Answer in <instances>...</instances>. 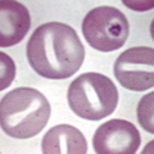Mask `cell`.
I'll list each match as a JSON object with an SVG mask.
<instances>
[{"label": "cell", "instance_id": "6", "mask_svg": "<svg viewBox=\"0 0 154 154\" xmlns=\"http://www.w3.org/2000/svg\"><path fill=\"white\" fill-rule=\"evenodd\" d=\"M139 130L125 119H110L96 128L93 146L98 154H134L140 146Z\"/></svg>", "mask_w": 154, "mask_h": 154}, {"label": "cell", "instance_id": "8", "mask_svg": "<svg viewBox=\"0 0 154 154\" xmlns=\"http://www.w3.org/2000/svg\"><path fill=\"white\" fill-rule=\"evenodd\" d=\"M41 152L44 154H86L88 141L79 128L71 125H57L44 135Z\"/></svg>", "mask_w": 154, "mask_h": 154}, {"label": "cell", "instance_id": "3", "mask_svg": "<svg viewBox=\"0 0 154 154\" xmlns=\"http://www.w3.org/2000/svg\"><path fill=\"white\" fill-rule=\"evenodd\" d=\"M67 98L71 110L77 117L99 121L116 110L119 95L109 77L96 72H88L72 81Z\"/></svg>", "mask_w": 154, "mask_h": 154}, {"label": "cell", "instance_id": "9", "mask_svg": "<svg viewBox=\"0 0 154 154\" xmlns=\"http://www.w3.org/2000/svg\"><path fill=\"white\" fill-rule=\"evenodd\" d=\"M153 98L154 93H149L148 95L143 96V99L139 102L137 105V119L140 122L141 127L145 131L154 134L153 126Z\"/></svg>", "mask_w": 154, "mask_h": 154}, {"label": "cell", "instance_id": "4", "mask_svg": "<svg viewBox=\"0 0 154 154\" xmlns=\"http://www.w3.org/2000/svg\"><path fill=\"white\" fill-rule=\"evenodd\" d=\"M81 30L91 48L109 53L125 45L130 33V25L121 11L103 5L91 9L86 14Z\"/></svg>", "mask_w": 154, "mask_h": 154}, {"label": "cell", "instance_id": "7", "mask_svg": "<svg viewBox=\"0 0 154 154\" xmlns=\"http://www.w3.org/2000/svg\"><path fill=\"white\" fill-rule=\"evenodd\" d=\"M31 27L28 9L18 2L0 3V46L9 48L21 42Z\"/></svg>", "mask_w": 154, "mask_h": 154}, {"label": "cell", "instance_id": "5", "mask_svg": "<svg viewBox=\"0 0 154 154\" xmlns=\"http://www.w3.org/2000/svg\"><path fill=\"white\" fill-rule=\"evenodd\" d=\"M114 76L125 89L144 91L154 85V49L136 46L125 50L114 62Z\"/></svg>", "mask_w": 154, "mask_h": 154}, {"label": "cell", "instance_id": "1", "mask_svg": "<svg viewBox=\"0 0 154 154\" xmlns=\"http://www.w3.org/2000/svg\"><path fill=\"white\" fill-rule=\"evenodd\" d=\"M26 53L32 69L50 80L72 77L85 59V48L77 32L60 22L38 26L27 42Z\"/></svg>", "mask_w": 154, "mask_h": 154}, {"label": "cell", "instance_id": "10", "mask_svg": "<svg viewBox=\"0 0 154 154\" xmlns=\"http://www.w3.org/2000/svg\"><path fill=\"white\" fill-rule=\"evenodd\" d=\"M0 60H2V75H0V90L7 89L16 76V66L11 57L5 53H0Z\"/></svg>", "mask_w": 154, "mask_h": 154}, {"label": "cell", "instance_id": "2", "mask_svg": "<svg viewBox=\"0 0 154 154\" xmlns=\"http://www.w3.org/2000/svg\"><path fill=\"white\" fill-rule=\"evenodd\" d=\"M50 112L44 94L33 88H17L0 102L2 130L14 139H31L46 126Z\"/></svg>", "mask_w": 154, "mask_h": 154}]
</instances>
